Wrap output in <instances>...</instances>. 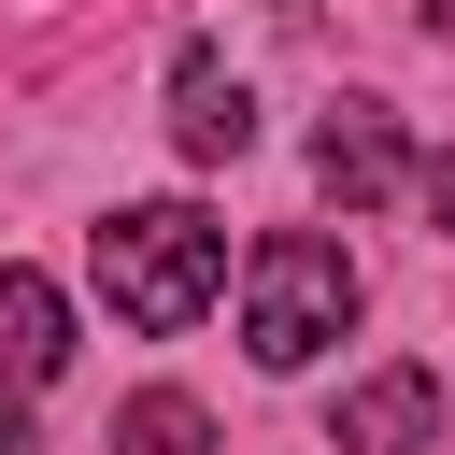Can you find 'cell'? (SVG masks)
I'll use <instances>...</instances> for the list:
<instances>
[{"label":"cell","instance_id":"cell-1","mask_svg":"<svg viewBox=\"0 0 455 455\" xmlns=\"http://www.w3.org/2000/svg\"><path fill=\"white\" fill-rule=\"evenodd\" d=\"M85 270H100V299H114L142 341H171V327L213 313V284H228V228H213L199 199H128V213H100Z\"/></svg>","mask_w":455,"mask_h":455},{"label":"cell","instance_id":"cell-2","mask_svg":"<svg viewBox=\"0 0 455 455\" xmlns=\"http://www.w3.org/2000/svg\"><path fill=\"white\" fill-rule=\"evenodd\" d=\"M341 327H355V256L327 228H270L242 256V355L256 370H313Z\"/></svg>","mask_w":455,"mask_h":455},{"label":"cell","instance_id":"cell-3","mask_svg":"<svg viewBox=\"0 0 455 455\" xmlns=\"http://www.w3.org/2000/svg\"><path fill=\"white\" fill-rule=\"evenodd\" d=\"M398 171H412V142H398V114H384V100H341V114L313 128V185H327L341 213L398 199Z\"/></svg>","mask_w":455,"mask_h":455},{"label":"cell","instance_id":"cell-4","mask_svg":"<svg viewBox=\"0 0 455 455\" xmlns=\"http://www.w3.org/2000/svg\"><path fill=\"white\" fill-rule=\"evenodd\" d=\"M171 142H185L199 171L256 142V100H242V71H228L213 43H185V57H171Z\"/></svg>","mask_w":455,"mask_h":455},{"label":"cell","instance_id":"cell-5","mask_svg":"<svg viewBox=\"0 0 455 455\" xmlns=\"http://www.w3.org/2000/svg\"><path fill=\"white\" fill-rule=\"evenodd\" d=\"M341 455H427L441 441V384L427 370H370V384H341V427H327Z\"/></svg>","mask_w":455,"mask_h":455},{"label":"cell","instance_id":"cell-6","mask_svg":"<svg viewBox=\"0 0 455 455\" xmlns=\"http://www.w3.org/2000/svg\"><path fill=\"white\" fill-rule=\"evenodd\" d=\"M71 370V299L43 270H0V384H57Z\"/></svg>","mask_w":455,"mask_h":455},{"label":"cell","instance_id":"cell-7","mask_svg":"<svg viewBox=\"0 0 455 455\" xmlns=\"http://www.w3.org/2000/svg\"><path fill=\"white\" fill-rule=\"evenodd\" d=\"M114 455H213V412H199L185 384H156V398L114 412Z\"/></svg>","mask_w":455,"mask_h":455},{"label":"cell","instance_id":"cell-8","mask_svg":"<svg viewBox=\"0 0 455 455\" xmlns=\"http://www.w3.org/2000/svg\"><path fill=\"white\" fill-rule=\"evenodd\" d=\"M412 185H427V228H441V242H455V156H427V171H412Z\"/></svg>","mask_w":455,"mask_h":455},{"label":"cell","instance_id":"cell-9","mask_svg":"<svg viewBox=\"0 0 455 455\" xmlns=\"http://www.w3.org/2000/svg\"><path fill=\"white\" fill-rule=\"evenodd\" d=\"M0 455H43V427H28V384H0Z\"/></svg>","mask_w":455,"mask_h":455},{"label":"cell","instance_id":"cell-10","mask_svg":"<svg viewBox=\"0 0 455 455\" xmlns=\"http://www.w3.org/2000/svg\"><path fill=\"white\" fill-rule=\"evenodd\" d=\"M427 28H455V0H427Z\"/></svg>","mask_w":455,"mask_h":455}]
</instances>
